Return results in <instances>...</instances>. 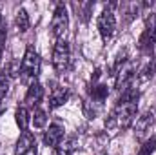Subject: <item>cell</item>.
<instances>
[{"mask_svg":"<svg viewBox=\"0 0 156 155\" xmlns=\"http://www.w3.org/2000/svg\"><path fill=\"white\" fill-rule=\"evenodd\" d=\"M138 99L140 93L134 89V86L120 91L115 110L105 119V128H129L138 112Z\"/></svg>","mask_w":156,"mask_h":155,"instance_id":"obj_1","label":"cell"},{"mask_svg":"<svg viewBox=\"0 0 156 155\" xmlns=\"http://www.w3.org/2000/svg\"><path fill=\"white\" fill-rule=\"evenodd\" d=\"M40 75V57L35 51L33 46H27L22 64H20V80L29 82V80H37V77Z\"/></svg>","mask_w":156,"mask_h":155,"instance_id":"obj_2","label":"cell"},{"mask_svg":"<svg viewBox=\"0 0 156 155\" xmlns=\"http://www.w3.org/2000/svg\"><path fill=\"white\" fill-rule=\"evenodd\" d=\"M53 66L56 70V73H66L71 68V47L66 40H56L55 47H53Z\"/></svg>","mask_w":156,"mask_h":155,"instance_id":"obj_3","label":"cell"},{"mask_svg":"<svg viewBox=\"0 0 156 155\" xmlns=\"http://www.w3.org/2000/svg\"><path fill=\"white\" fill-rule=\"evenodd\" d=\"M113 7H116V4H109L105 6V9L100 13L98 17V31L102 35V39L105 40H111L115 31H116V17L113 13Z\"/></svg>","mask_w":156,"mask_h":155,"instance_id":"obj_4","label":"cell"},{"mask_svg":"<svg viewBox=\"0 0 156 155\" xmlns=\"http://www.w3.org/2000/svg\"><path fill=\"white\" fill-rule=\"evenodd\" d=\"M69 28V15L64 4H56V9L53 13V20H51V35L56 40H60Z\"/></svg>","mask_w":156,"mask_h":155,"instance_id":"obj_5","label":"cell"},{"mask_svg":"<svg viewBox=\"0 0 156 155\" xmlns=\"http://www.w3.org/2000/svg\"><path fill=\"white\" fill-rule=\"evenodd\" d=\"M42 99H44V88H42L40 82L33 80V82L29 84L27 91H26V99H24V102H26V106L38 108V104H40Z\"/></svg>","mask_w":156,"mask_h":155,"instance_id":"obj_6","label":"cell"},{"mask_svg":"<svg viewBox=\"0 0 156 155\" xmlns=\"http://www.w3.org/2000/svg\"><path fill=\"white\" fill-rule=\"evenodd\" d=\"M67 100H69V89H67L66 86L56 84V86L51 89V95H49V108H51V110L60 108V106H64Z\"/></svg>","mask_w":156,"mask_h":155,"instance_id":"obj_7","label":"cell"},{"mask_svg":"<svg viewBox=\"0 0 156 155\" xmlns=\"http://www.w3.org/2000/svg\"><path fill=\"white\" fill-rule=\"evenodd\" d=\"M64 128L60 126V124H51L49 126V130L45 131V135H44V142L47 144V146H51V148H58L60 144H62V141H64Z\"/></svg>","mask_w":156,"mask_h":155,"instance_id":"obj_8","label":"cell"},{"mask_svg":"<svg viewBox=\"0 0 156 155\" xmlns=\"http://www.w3.org/2000/svg\"><path fill=\"white\" fill-rule=\"evenodd\" d=\"M37 148V142H35V135L31 131H22L18 142H16V150L15 155H27L29 152H33Z\"/></svg>","mask_w":156,"mask_h":155,"instance_id":"obj_9","label":"cell"},{"mask_svg":"<svg viewBox=\"0 0 156 155\" xmlns=\"http://www.w3.org/2000/svg\"><path fill=\"white\" fill-rule=\"evenodd\" d=\"M107 95H109V88H107L105 84H94V86H91L87 99L93 100V102H96V104H102V106H104Z\"/></svg>","mask_w":156,"mask_h":155,"instance_id":"obj_10","label":"cell"},{"mask_svg":"<svg viewBox=\"0 0 156 155\" xmlns=\"http://www.w3.org/2000/svg\"><path fill=\"white\" fill-rule=\"evenodd\" d=\"M9 82H11V73L9 70L5 68L2 73H0V113L5 110V95L9 91Z\"/></svg>","mask_w":156,"mask_h":155,"instance_id":"obj_11","label":"cell"},{"mask_svg":"<svg viewBox=\"0 0 156 155\" xmlns=\"http://www.w3.org/2000/svg\"><path fill=\"white\" fill-rule=\"evenodd\" d=\"M151 124H153V113H151V112H147V113H144L142 117H138V119H136V124H134V133H136V137H142V135L151 128Z\"/></svg>","mask_w":156,"mask_h":155,"instance_id":"obj_12","label":"cell"},{"mask_svg":"<svg viewBox=\"0 0 156 155\" xmlns=\"http://www.w3.org/2000/svg\"><path fill=\"white\" fill-rule=\"evenodd\" d=\"M15 120H16V126H18L22 131H27V126H29V122H31V115H29V112H27L26 106L16 108V112H15Z\"/></svg>","mask_w":156,"mask_h":155,"instance_id":"obj_13","label":"cell"},{"mask_svg":"<svg viewBox=\"0 0 156 155\" xmlns=\"http://www.w3.org/2000/svg\"><path fill=\"white\" fill-rule=\"evenodd\" d=\"M15 24H16V29H18L20 33H26V31L29 29V15H27L26 9H20V11L16 13Z\"/></svg>","mask_w":156,"mask_h":155,"instance_id":"obj_14","label":"cell"},{"mask_svg":"<svg viewBox=\"0 0 156 155\" xmlns=\"http://www.w3.org/2000/svg\"><path fill=\"white\" fill-rule=\"evenodd\" d=\"M154 150H156V135H153L151 139H147V141L140 146V150H138L136 155H153Z\"/></svg>","mask_w":156,"mask_h":155,"instance_id":"obj_15","label":"cell"},{"mask_svg":"<svg viewBox=\"0 0 156 155\" xmlns=\"http://www.w3.org/2000/svg\"><path fill=\"white\" fill-rule=\"evenodd\" d=\"M33 124H35V128H44L45 124H47V115H45V112L44 110H40V108H35V112H33Z\"/></svg>","mask_w":156,"mask_h":155,"instance_id":"obj_16","label":"cell"},{"mask_svg":"<svg viewBox=\"0 0 156 155\" xmlns=\"http://www.w3.org/2000/svg\"><path fill=\"white\" fill-rule=\"evenodd\" d=\"M2 51H4V44H0V59H2Z\"/></svg>","mask_w":156,"mask_h":155,"instance_id":"obj_17","label":"cell"}]
</instances>
